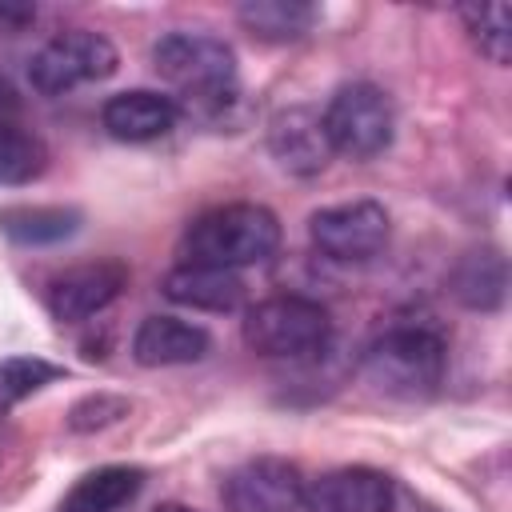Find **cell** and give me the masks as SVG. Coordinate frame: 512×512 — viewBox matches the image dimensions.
<instances>
[{
	"label": "cell",
	"instance_id": "1",
	"mask_svg": "<svg viewBox=\"0 0 512 512\" xmlns=\"http://www.w3.org/2000/svg\"><path fill=\"white\" fill-rule=\"evenodd\" d=\"M156 76L188 112L216 116L236 100V52L208 32H168L152 48Z\"/></svg>",
	"mask_w": 512,
	"mask_h": 512
},
{
	"label": "cell",
	"instance_id": "2",
	"mask_svg": "<svg viewBox=\"0 0 512 512\" xmlns=\"http://www.w3.org/2000/svg\"><path fill=\"white\" fill-rule=\"evenodd\" d=\"M280 248V220L264 204H220L200 212L180 240V256L188 264L212 268H248L264 264Z\"/></svg>",
	"mask_w": 512,
	"mask_h": 512
},
{
	"label": "cell",
	"instance_id": "3",
	"mask_svg": "<svg viewBox=\"0 0 512 512\" xmlns=\"http://www.w3.org/2000/svg\"><path fill=\"white\" fill-rule=\"evenodd\" d=\"M444 340L428 328H388L364 352V376L384 396L396 400H424L444 380Z\"/></svg>",
	"mask_w": 512,
	"mask_h": 512
},
{
	"label": "cell",
	"instance_id": "4",
	"mask_svg": "<svg viewBox=\"0 0 512 512\" xmlns=\"http://www.w3.org/2000/svg\"><path fill=\"white\" fill-rule=\"evenodd\" d=\"M332 340V316L308 296H268L244 312V344L268 360H304Z\"/></svg>",
	"mask_w": 512,
	"mask_h": 512
},
{
	"label": "cell",
	"instance_id": "5",
	"mask_svg": "<svg viewBox=\"0 0 512 512\" xmlns=\"http://www.w3.org/2000/svg\"><path fill=\"white\" fill-rule=\"evenodd\" d=\"M324 120V136L332 144V156H348V160H372L392 144L396 132V112L384 88L356 80L332 92L328 108L320 112Z\"/></svg>",
	"mask_w": 512,
	"mask_h": 512
},
{
	"label": "cell",
	"instance_id": "6",
	"mask_svg": "<svg viewBox=\"0 0 512 512\" xmlns=\"http://www.w3.org/2000/svg\"><path fill=\"white\" fill-rule=\"evenodd\" d=\"M120 64L116 48L108 36L100 32H88V28H72V32H60L52 36L28 64V80L40 96H60V92H72L80 84H92V80H104L112 76Z\"/></svg>",
	"mask_w": 512,
	"mask_h": 512
},
{
	"label": "cell",
	"instance_id": "7",
	"mask_svg": "<svg viewBox=\"0 0 512 512\" xmlns=\"http://www.w3.org/2000/svg\"><path fill=\"white\" fill-rule=\"evenodd\" d=\"M312 244L340 264L372 260L388 244V212L376 200H344L312 212L308 220Z\"/></svg>",
	"mask_w": 512,
	"mask_h": 512
},
{
	"label": "cell",
	"instance_id": "8",
	"mask_svg": "<svg viewBox=\"0 0 512 512\" xmlns=\"http://www.w3.org/2000/svg\"><path fill=\"white\" fill-rule=\"evenodd\" d=\"M304 500V476L292 460L256 456L228 472L224 508L228 512H296Z\"/></svg>",
	"mask_w": 512,
	"mask_h": 512
},
{
	"label": "cell",
	"instance_id": "9",
	"mask_svg": "<svg viewBox=\"0 0 512 512\" xmlns=\"http://www.w3.org/2000/svg\"><path fill=\"white\" fill-rule=\"evenodd\" d=\"M396 488L392 476H384L380 468H364V464H348V468H332L320 472L316 480H304V512H392Z\"/></svg>",
	"mask_w": 512,
	"mask_h": 512
},
{
	"label": "cell",
	"instance_id": "10",
	"mask_svg": "<svg viewBox=\"0 0 512 512\" xmlns=\"http://www.w3.org/2000/svg\"><path fill=\"white\" fill-rule=\"evenodd\" d=\"M124 284H128V268L120 260L76 264L48 284V312L60 324H80V320L104 312L124 292Z\"/></svg>",
	"mask_w": 512,
	"mask_h": 512
},
{
	"label": "cell",
	"instance_id": "11",
	"mask_svg": "<svg viewBox=\"0 0 512 512\" xmlns=\"http://www.w3.org/2000/svg\"><path fill=\"white\" fill-rule=\"evenodd\" d=\"M268 152L292 176H316L332 160V144L324 136V120L316 108L296 104L272 116L268 124Z\"/></svg>",
	"mask_w": 512,
	"mask_h": 512
},
{
	"label": "cell",
	"instance_id": "12",
	"mask_svg": "<svg viewBox=\"0 0 512 512\" xmlns=\"http://www.w3.org/2000/svg\"><path fill=\"white\" fill-rule=\"evenodd\" d=\"M180 120V104L164 92L152 88H132V92H116L104 100L100 108V124L108 128V136L128 140V144H148L160 140L176 128Z\"/></svg>",
	"mask_w": 512,
	"mask_h": 512
},
{
	"label": "cell",
	"instance_id": "13",
	"mask_svg": "<svg viewBox=\"0 0 512 512\" xmlns=\"http://www.w3.org/2000/svg\"><path fill=\"white\" fill-rule=\"evenodd\" d=\"M48 148L28 128L16 88L0 76V184H28L44 172Z\"/></svg>",
	"mask_w": 512,
	"mask_h": 512
},
{
	"label": "cell",
	"instance_id": "14",
	"mask_svg": "<svg viewBox=\"0 0 512 512\" xmlns=\"http://www.w3.org/2000/svg\"><path fill=\"white\" fill-rule=\"evenodd\" d=\"M164 296L172 304L196 308V312H236L244 304V280H240V272H228V268L180 260L164 276Z\"/></svg>",
	"mask_w": 512,
	"mask_h": 512
},
{
	"label": "cell",
	"instance_id": "15",
	"mask_svg": "<svg viewBox=\"0 0 512 512\" xmlns=\"http://www.w3.org/2000/svg\"><path fill=\"white\" fill-rule=\"evenodd\" d=\"M208 332L200 324H188L180 316H148L132 336V360L144 368H168V364H196L208 352Z\"/></svg>",
	"mask_w": 512,
	"mask_h": 512
},
{
	"label": "cell",
	"instance_id": "16",
	"mask_svg": "<svg viewBox=\"0 0 512 512\" xmlns=\"http://www.w3.org/2000/svg\"><path fill=\"white\" fill-rule=\"evenodd\" d=\"M452 284V296L472 308V312H492L504 304V288H508V268H504V256L492 252V248H476V252H464L448 276Z\"/></svg>",
	"mask_w": 512,
	"mask_h": 512
},
{
	"label": "cell",
	"instance_id": "17",
	"mask_svg": "<svg viewBox=\"0 0 512 512\" xmlns=\"http://www.w3.org/2000/svg\"><path fill=\"white\" fill-rule=\"evenodd\" d=\"M144 488V472L128 464H108L88 476H80L56 512H120L136 492Z\"/></svg>",
	"mask_w": 512,
	"mask_h": 512
},
{
	"label": "cell",
	"instance_id": "18",
	"mask_svg": "<svg viewBox=\"0 0 512 512\" xmlns=\"http://www.w3.org/2000/svg\"><path fill=\"white\" fill-rule=\"evenodd\" d=\"M236 20L252 36L272 40V44H284V40H300L312 28L316 8L312 4H300V0H248V4H240Z\"/></svg>",
	"mask_w": 512,
	"mask_h": 512
},
{
	"label": "cell",
	"instance_id": "19",
	"mask_svg": "<svg viewBox=\"0 0 512 512\" xmlns=\"http://www.w3.org/2000/svg\"><path fill=\"white\" fill-rule=\"evenodd\" d=\"M0 228L16 244H56V240H64L80 228V212L60 208V204H32V208L20 204V208L0 212Z\"/></svg>",
	"mask_w": 512,
	"mask_h": 512
},
{
	"label": "cell",
	"instance_id": "20",
	"mask_svg": "<svg viewBox=\"0 0 512 512\" xmlns=\"http://www.w3.org/2000/svg\"><path fill=\"white\" fill-rule=\"evenodd\" d=\"M460 20H464V32L476 44V52L504 68L508 56H512V12H508V4H464Z\"/></svg>",
	"mask_w": 512,
	"mask_h": 512
},
{
	"label": "cell",
	"instance_id": "21",
	"mask_svg": "<svg viewBox=\"0 0 512 512\" xmlns=\"http://www.w3.org/2000/svg\"><path fill=\"white\" fill-rule=\"evenodd\" d=\"M60 376H64V368H56V364H48L40 356H12V360L0 364V396L24 400V396L40 392L44 384H52Z\"/></svg>",
	"mask_w": 512,
	"mask_h": 512
},
{
	"label": "cell",
	"instance_id": "22",
	"mask_svg": "<svg viewBox=\"0 0 512 512\" xmlns=\"http://www.w3.org/2000/svg\"><path fill=\"white\" fill-rule=\"evenodd\" d=\"M32 16H36V8H28V4H0V32H16Z\"/></svg>",
	"mask_w": 512,
	"mask_h": 512
},
{
	"label": "cell",
	"instance_id": "23",
	"mask_svg": "<svg viewBox=\"0 0 512 512\" xmlns=\"http://www.w3.org/2000/svg\"><path fill=\"white\" fill-rule=\"evenodd\" d=\"M152 512H196V508H188V504H160V508H152Z\"/></svg>",
	"mask_w": 512,
	"mask_h": 512
}]
</instances>
